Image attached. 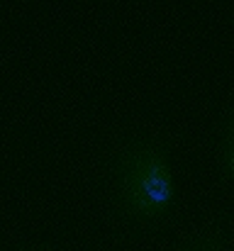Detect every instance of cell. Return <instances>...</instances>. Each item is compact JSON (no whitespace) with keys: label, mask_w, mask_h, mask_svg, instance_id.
<instances>
[{"label":"cell","mask_w":234,"mask_h":251,"mask_svg":"<svg viewBox=\"0 0 234 251\" xmlns=\"http://www.w3.org/2000/svg\"><path fill=\"white\" fill-rule=\"evenodd\" d=\"M110 227L122 237H156L178 220L173 144L161 129H130L110 142L100 161Z\"/></svg>","instance_id":"cell-1"},{"label":"cell","mask_w":234,"mask_h":251,"mask_svg":"<svg viewBox=\"0 0 234 251\" xmlns=\"http://www.w3.org/2000/svg\"><path fill=\"white\" fill-rule=\"evenodd\" d=\"M215 164L220 178L234 183V88L215 125Z\"/></svg>","instance_id":"cell-2"},{"label":"cell","mask_w":234,"mask_h":251,"mask_svg":"<svg viewBox=\"0 0 234 251\" xmlns=\"http://www.w3.org/2000/svg\"><path fill=\"white\" fill-rule=\"evenodd\" d=\"M232 229L225 217H212L190 229L173 251H230Z\"/></svg>","instance_id":"cell-3"},{"label":"cell","mask_w":234,"mask_h":251,"mask_svg":"<svg viewBox=\"0 0 234 251\" xmlns=\"http://www.w3.org/2000/svg\"><path fill=\"white\" fill-rule=\"evenodd\" d=\"M7 251H56V249H52V247H17V249H7Z\"/></svg>","instance_id":"cell-4"}]
</instances>
